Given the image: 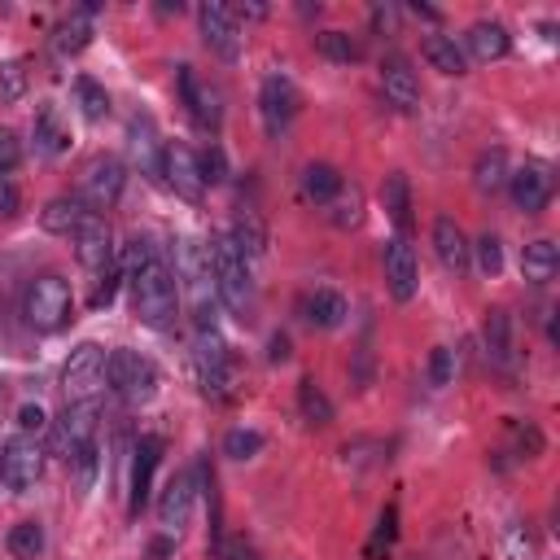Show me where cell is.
<instances>
[{
    "label": "cell",
    "instance_id": "1",
    "mask_svg": "<svg viewBox=\"0 0 560 560\" xmlns=\"http://www.w3.org/2000/svg\"><path fill=\"white\" fill-rule=\"evenodd\" d=\"M206 254H210V271H214L219 302H223L236 319H245V315L254 311V276H249V258L232 245L228 232H214L210 245H206Z\"/></svg>",
    "mask_w": 560,
    "mask_h": 560
},
{
    "label": "cell",
    "instance_id": "2",
    "mask_svg": "<svg viewBox=\"0 0 560 560\" xmlns=\"http://www.w3.org/2000/svg\"><path fill=\"white\" fill-rule=\"evenodd\" d=\"M131 280V306L136 315L149 324V328H166L175 319V306H179V284H175V271L153 254L144 267L127 271Z\"/></svg>",
    "mask_w": 560,
    "mask_h": 560
},
{
    "label": "cell",
    "instance_id": "3",
    "mask_svg": "<svg viewBox=\"0 0 560 560\" xmlns=\"http://www.w3.org/2000/svg\"><path fill=\"white\" fill-rule=\"evenodd\" d=\"M175 284L184 289L197 328H214V306H219V289H214V271H210V254L201 241H179L175 245Z\"/></svg>",
    "mask_w": 560,
    "mask_h": 560
},
{
    "label": "cell",
    "instance_id": "4",
    "mask_svg": "<svg viewBox=\"0 0 560 560\" xmlns=\"http://www.w3.org/2000/svg\"><path fill=\"white\" fill-rule=\"evenodd\" d=\"M70 311H74V298H70V284L61 276H35L26 284V298H22V315L35 332H57L70 324Z\"/></svg>",
    "mask_w": 560,
    "mask_h": 560
},
{
    "label": "cell",
    "instance_id": "5",
    "mask_svg": "<svg viewBox=\"0 0 560 560\" xmlns=\"http://www.w3.org/2000/svg\"><path fill=\"white\" fill-rule=\"evenodd\" d=\"M105 368H109V350L96 341H79L61 363L66 402H96V394L105 389Z\"/></svg>",
    "mask_w": 560,
    "mask_h": 560
},
{
    "label": "cell",
    "instance_id": "6",
    "mask_svg": "<svg viewBox=\"0 0 560 560\" xmlns=\"http://www.w3.org/2000/svg\"><path fill=\"white\" fill-rule=\"evenodd\" d=\"M105 385H109L122 402L144 407V402H153V394H158V368H153V359H144L140 350H109Z\"/></svg>",
    "mask_w": 560,
    "mask_h": 560
},
{
    "label": "cell",
    "instance_id": "7",
    "mask_svg": "<svg viewBox=\"0 0 560 560\" xmlns=\"http://www.w3.org/2000/svg\"><path fill=\"white\" fill-rule=\"evenodd\" d=\"M192 363H197V381L210 398H228L232 385V354L223 346V337L214 328H197L192 337Z\"/></svg>",
    "mask_w": 560,
    "mask_h": 560
},
{
    "label": "cell",
    "instance_id": "8",
    "mask_svg": "<svg viewBox=\"0 0 560 560\" xmlns=\"http://www.w3.org/2000/svg\"><path fill=\"white\" fill-rule=\"evenodd\" d=\"M96 424H101V407L96 402H66L61 420L52 424V451L70 464L74 455L96 446Z\"/></svg>",
    "mask_w": 560,
    "mask_h": 560
},
{
    "label": "cell",
    "instance_id": "9",
    "mask_svg": "<svg viewBox=\"0 0 560 560\" xmlns=\"http://www.w3.org/2000/svg\"><path fill=\"white\" fill-rule=\"evenodd\" d=\"M39 477H44V446H39V438H26V433L9 438L0 446V481L13 494H26Z\"/></svg>",
    "mask_w": 560,
    "mask_h": 560
},
{
    "label": "cell",
    "instance_id": "10",
    "mask_svg": "<svg viewBox=\"0 0 560 560\" xmlns=\"http://www.w3.org/2000/svg\"><path fill=\"white\" fill-rule=\"evenodd\" d=\"M122 184H127V171H122V162L118 158H92L88 166H83V175H79V201L96 214V210H109L118 197H122Z\"/></svg>",
    "mask_w": 560,
    "mask_h": 560
},
{
    "label": "cell",
    "instance_id": "11",
    "mask_svg": "<svg viewBox=\"0 0 560 560\" xmlns=\"http://www.w3.org/2000/svg\"><path fill=\"white\" fill-rule=\"evenodd\" d=\"M162 184L184 197V201H201L206 192V175H201V153H192L184 140L162 144Z\"/></svg>",
    "mask_w": 560,
    "mask_h": 560
},
{
    "label": "cell",
    "instance_id": "12",
    "mask_svg": "<svg viewBox=\"0 0 560 560\" xmlns=\"http://www.w3.org/2000/svg\"><path fill=\"white\" fill-rule=\"evenodd\" d=\"M175 79H179V101L188 105L192 122H197L201 131H219V122H223V92H219L214 83L197 79L192 66H179Z\"/></svg>",
    "mask_w": 560,
    "mask_h": 560
},
{
    "label": "cell",
    "instance_id": "13",
    "mask_svg": "<svg viewBox=\"0 0 560 560\" xmlns=\"http://www.w3.org/2000/svg\"><path fill=\"white\" fill-rule=\"evenodd\" d=\"M192 503H197V472H188V468L171 472L158 494V525L166 534H184V525L192 521Z\"/></svg>",
    "mask_w": 560,
    "mask_h": 560
},
{
    "label": "cell",
    "instance_id": "14",
    "mask_svg": "<svg viewBox=\"0 0 560 560\" xmlns=\"http://www.w3.org/2000/svg\"><path fill=\"white\" fill-rule=\"evenodd\" d=\"M258 114H262V131L271 140H280L289 131V122L298 114V92H293V83L284 74H267L262 79V88H258Z\"/></svg>",
    "mask_w": 560,
    "mask_h": 560
},
{
    "label": "cell",
    "instance_id": "15",
    "mask_svg": "<svg viewBox=\"0 0 560 560\" xmlns=\"http://www.w3.org/2000/svg\"><path fill=\"white\" fill-rule=\"evenodd\" d=\"M197 26H201V39H206V48L214 57H223V61H236L241 57V26H236V18H232L228 4H210L206 0L197 9Z\"/></svg>",
    "mask_w": 560,
    "mask_h": 560
},
{
    "label": "cell",
    "instance_id": "16",
    "mask_svg": "<svg viewBox=\"0 0 560 560\" xmlns=\"http://www.w3.org/2000/svg\"><path fill=\"white\" fill-rule=\"evenodd\" d=\"M381 92H385V101H389L398 114H411V109L420 105V79H416L411 61H407L402 52H389V57L381 61Z\"/></svg>",
    "mask_w": 560,
    "mask_h": 560
},
{
    "label": "cell",
    "instance_id": "17",
    "mask_svg": "<svg viewBox=\"0 0 560 560\" xmlns=\"http://www.w3.org/2000/svg\"><path fill=\"white\" fill-rule=\"evenodd\" d=\"M508 192H512V206L521 214H538L551 201V171L542 162H525L508 175Z\"/></svg>",
    "mask_w": 560,
    "mask_h": 560
},
{
    "label": "cell",
    "instance_id": "18",
    "mask_svg": "<svg viewBox=\"0 0 560 560\" xmlns=\"http://www.w3.org/2000/svg\"><path fill=\"white\" fill-rule=\"evenodd\" d=\"M74 258L88 267V271H109L114 267V232L101 214H88L74 232Z\"/></svg>",
    "mask_w": 560,
    "mask_h": 560
},
{
    "label": "cell",
    "instance_id": "19",
    "mask_svg": "<svg viewBox=\"0 0 560 560\" xmlns=\"http://www.w3.org/2000/svg\"><path fill=\"white\" fill-rule=\"evenodd\" d=\"M385 284L394 302H411L416 284H420V267H416V249L407 245V236L385 241Z\"/></svg>",
    "mask_w": 560,
    "mask_h": 560
},
{
    "label": "cell",
    "instance_id": "20",
    "mask_svg": "<svg viewBox=\"0 0 560 560\" xmlns=\"http://www.w3.org/2000/svg\"><path fill=\"white\" fill-rule=\"evenodd\" d=\"M433 254H438V262H442L451 276H464V271L472 267V245H468L464 228H459L451 214H442V219L433 223Z\"/></svg>",
    "mask_w": 560,
    "mask_h": 560
},
{
    "label": "cell",
    "instance_id": "21",
    "mask_svg": "<svg viewBox=\"0 0 560 560\" xmlns=\"http://www.w3.org/2000/svg\"><path fill=\"white\" fill-rule=\"evenodd\" d=\"M31 144H35L39 158H61L70 149V127H66V118H61V109L52 101H44L35 109V118H31Z\"/></svg>",
    "mask_w": 560,
    "mask_h": 560
},
{
    "label": "cell",
    "instance_id": "22",
    "mask_svg": "<svg viewBox=\"0 0 560 560\" xmlns=\"http://www.w3.org/2000/svg\"><path fill=\"white\" fill-rule=\"evenodd\" d=\"M127 149H131V162L149 175V179H162V140L153 131V118H131L127 122Z\"/></svg>",
    "mask_w": 560,
    "mask_h": 560
},
{
    "label": "cell",
    "instance_id": "23",
    "mask_svg": "<svg viewBox=\"0 0 560 560\" xmlns=\"http://www.w3.org/2000/svg\"><path fill=\"white\" fill-rule=\"evenodd\" d=\"M131 512H140L149 503V490H153V472H158V459H162V438L144 433L131 451Z\"/></svg>",
    "mask_w": 560,
    "mask_h": 560
},
{
    "label": "cell",
    "instance_id": "24",
    "mask_svg": "<svg viewBox=\"0 0 560 560\" xmlns=\"http://www.w3.org/2000/svg\"><path fill=\"white\" fill-rule=\"evenodd\" d=\"M481 341H486V359H490L499 372H512V363H516V350H512V315H508L503 306L486 311Z\"/></svg>",
    "mask_w": 560,
    "mask_h": 560
},
{
    "label": "cell",
    "instance_id": "25",
    "mask_svg": "<svg viewBox=\"0 0 560 560\" xmlns=\"http://www.w3.org/2000/svg\"><path fill=\"white\" fill-rule=\"evenodd\" d=\"M92 18H96V9H92V4L70 9V13L61 18V26H57V35H52V52H57L61 61L88 48V39H92Z\"/></svg>",
    "mask_w": 560,
    "mask_h": 560
},
{
    "label": "cell",
    "instance_id": "26",
    "mask_svg": "<svg viewBox=\"0 0 560 560\" xmlns=\"http://www.w3.org/2000/svg\"><path fill=\"white\" fill-rule=\"evenodd\" d=\"M464 44H468V52L477 61H503L512 52V35H508L503 22H472L468 35H464Z\"/></svg>",
    "mask_w": 560,
    "mask_h": 560
},
{
    "label": "cell",
    "instance_id": "27",
    "mask_svg": "<svg viewBox=\"0 0 560 560\" xmlns=\"http://www.w3.org/2000/svg\"><path fill=\"white\" fill-rule=\"evenodd\" d=\"M302 311H306V324L311 328H341L346 324V315H350V302H346V293H337V289H315V293H306V302H302Z\"/></svg>",
    "mask_w": 560,
    "mask_h": 560
},
{
    "label": "cell",
    "instance_id": "28",
    "mask_svg": "<svg viewBox=\"0 0 560 560\" xmlns=\"http://www.w3.org/2000/svg\"><path fill=\"white\" fill-rule=\"evenodd\" d=\"M88 214H92V210H88L74 192H66V197H52V201L39 210V223H44V232H52V236H74Z\"/></svg>",
    "mask_w": 560,
    "mask_h": 560
},
{
    "label": "cell",
    "instance_id": "29",
    "mask_svg": "<svg viewBox=\"0 0 560 560\" xmlns=\"http://www.w3.org/2000/svg\"><path fill=\"white\" fill-rule=\"evenodd\" d=\"M420 52H424V61L438 70V74H468V57H464V48L455 44V35H442V31H433V35H424V44H420Z\"/></svg>",
    "mask_w": 560,
    "mask_h": 560
},
{
    "label": "cell",
    "instance_id": "30",
    "mask_svg": "<svg viewBox=\"0 0 560 560\" xmlns=\"http://www.w3.org/2000/svg\"><path fill=\"white\" fill-rule=\"evenodd\" d=\"M381 206H385L389 223L398 228V236H407V232H411V184H407L402 171L385 175V184H381Z\"/></svg>",
    "mask_w": 560,
    "mask_h": 560
},
{
    "label": "cell",
    "instance_id": "31",
    "mask_svg": "<svg viewBox=\"0 0 560 560\" xmlns=\"http://www.w3.org/2000/svg\"><path fill=\"white\" fill-rule=\"evenodd\" d=\"M556 267H560V254H556V245H551L547 236H538V241H529V245L521 249V276H525L529 284L556 280Z\"/></svg>",
    "mask_w": 560,
    "mask_h": 560
},
{
    "label": "cell",
    "instance_id": "32",
    "mask_svg": "<svg viewBox=\"0 0 560 560\" xmlns=\"http://www.w3.org/2000/svg\"><path fill=\"white\" fill-rule=\"evenodd\" d=\"M341 171L337 166H328V162H311L306 171H302V192H306V201H315V206H328L337 192H341Z\"/></svg>",
    "mask_w": 560,
    "mask_h": 560
},
{
    "label": "cell",
    "instance_id": "33",
    "mask_svg": "<svg viewBox=\"0 0 560 560\" xmlns=\"http://www.w3.org/2000/svg\"><path fill=\"white\" fill-rule=\"evenodd\" d=\"M508 175H512V166H508V153L503 149H486L481 158H477V166H472V184H477V192H499V188H508Z\"/></svg>",
    "mask_w": 560,
    "mask_h": 560
},
{
    "label": "cell",
    "instance_id": "34",
    "mask_svg": "<svg viewBox=\"0 0 560 560\" xmlns=\"http://www.w3.org/2000/svg\"><path fill=\"white\" fill-rule=\"evenodd\" d=\"M228 236H232V245H236L245 258H258V254L267 249V228H262V219H258L254 210H241L236 223L228 228Z\"/></svg>",
    "mask_w": 560,
    "mask_h": 560
},
{
    "label": "cell",
    "instance_id": "35",
    "mask_svg": "<svg viewBox=\"0 0 560 560\" xmlns=\"http://www.w3.org/2000/svg\"><path fill=\"white\" fill-rule=\"evenodd\" d=\"M359 219H363V188L341 184V192L328 201V223L332 228H359Z\"/></svg>",
    "mask_w": 560,
    "mask_h": 560
},
{
    "label": "cell",
    "instance_id": "36",
    "mask_svg": "<svg viewBox=\"0 0 560 560\" xmlns=\"http://www.w3.org/2000/svg\"><path fill=\"white\" fill-rule=\"evenodd\" d=\"M74 105H79V114H83L88 122H101V118L109 114V92H105L96 79L79 74V79H74Z\"/></svg>",
    "mask_w": 560,
    "mask_h": 560
},
{
    "label": "cell",
    "instance_id": "37",
    "mask_svg": "<svg viewBox=\"0 0 560 560\" xmlns=\"http://www.w3.org/2000/svg\"><path fill=\"white\" fill-rule=\"evenodd\" d=\"M298 407H302V420L315 424V429H324L332 420V402H328V394L315 381H302L298 385Z\"/></svg>",
    "mask_w": 560,
    "mask_h": 560
},
{
    "label": "cell",
    "instance_id": "38",
    "mask_svg": "<svg viewBox=\"0 0 560 560\" xmlns=\"http://www.w3.org/2000/svg\"><path fill=\"white\" fill-rule=\"evenodd\" d=\"M315 52L328 57V61H341V66L359 61V44H354V35H346V31H319V35H315Z\"/></svg>",
    "mask_w": 560,
    "mask_h": 560
},
{
    "label": "cell",
    "instance_id": "39",
    "mask_svg": "<svg viewBox=\"0 0 560 560\" xmlns=\"http://www.w3.org/2000/svg\"><path fill=\"white\" fill-rule=\"evenodd\" d=\"M9 551L13 556H22V560H35L39 551H44V525L39 521H18L13 529H9Z\"/></svg>",
    "mask_w": 560,
    "mask_h": 560
},
{
    "label": "cell",
    "instance_id": "40",
    "mask_svg": "<svg viewBox=\"0 0 560 560\" xmlns=\"http://www.w3.org/2000/svg\"><path fill=\"white\" fill-rule=\"evenodd\" d=\"M429 385L433 389H446V385H455V376H459V350H451V346H438L433 354H429Z\"/></svg>",
    "mask_w": 560,
    "mask_h": 560
},
{
    "label": "cell",
    "instance_id": "41",
    "mask_svg": "<svg viewBox=\"0 0 560 560\" xmlns=\"http://www.w3.org/2000/svg\"><path fill=\"white\" fill-rule=\"evenodd\" d=\"M258 451H262V433H258V429L236 424V429L223 433V455H232V459H254Z\"/></svg>",
    "mask_w": 560,
    "mask_h": 560
},
{
    "label": "cell",
    "instance_id": "42",
    "mask_svg": "<svg viewBox=\"0 0 560 560\" xmlns=\"http://www.w3.org/2000/svg\"><path fill=\"white\" fill-rule=\"evenodd\" d=\"M394 534H398V512H394V508H385V512L376 516V529H372V538H368V547H363V556H368V560H381V556L389 551V542H394Z\"/></svg>",
    "mask_w": 560,
    "mask_h": 560
},
{
    "label": "cell",
    "instance_id": "43",
    "mask_svg": "<svg viewBox=\"0 0 560 560\" xmlns=\"http://www.w3.org/2000/svg\"><path fill=\"white\" fill-rule=\"evenodd\" d=\"M472 254H477V267H481V276H499V271H503V245H499V236H494V232L477 236Z\"/></svg>",
    "mask_w": 560,
    "mask_h": 560
},
{
    "label": "cell",
    "instance_id": "44",
    "mask_svg": "<svg viewBox=\"0 0 560 560\" xmlns=\"http://www.w3.org/2000/svg\"><path fill=\"white\" fill-rule=\"evenodd\" d=\"M26 92V61H4L0 66V101H22Z\"/></svg>",
    "mask_w": 560,
    "mask_h": 560
},
{
    "label": "cell",
    "instance_id": "45",
    "mask_svg": "<svg viewBox=\"0 0 560 560\" xmlns=\"http://www.w3.org/2000/svg\"><path fill=\"white\" fill-rule=\"evenodd\" d=\"M18 162H22V140H18V131L0 127V179H4Z\"/></svg>",
    "mask_w": 560,
    "mask_h": 560
},
{
    "label": "cell",
    "instance_id": "46",
    "mask_svg": "<svg viewBox=\"0 0 560 560\" xmlns=\"http://www.w3.org/2000/svg\"><path fill=\"white\" fill-rule=\"evenodd\" d=\"M18 424H22L26 438H39V433L48 429V416H44L39 402H22V407H18Z\"/></svg>",
    "mask_w": 560,
    "mask_h": 560
},
{
    "label": "cell",
    "instance_id": "47",
    "mask_svg": "<svg viewBox=\"0 0 560 560\" xmlns=\"http://www.w3.org/2000/svg\"><path fill=\"white\" fill-rule=\"evenodd\" d=\"M398 22H402V9H398V4H389V0H385V4H381V0L372 4V26H376L381 35H394Z\"/></svg>",
    "mask_w": 560,
    "mask_h": 560
},
{
    "label": "cell",
    "instance_id": "48",
    "mask_svg": "<svg viewBox=\"0 0 560 560\" xmlns=\"http://www.w3.org/2000/svg\"><path fill=\"white\" fill-rule=\"evenodd\" d=\"M201 175H206V184H219L223 179V149L210 144V153L201 158Z\"/></svg>",
    "mask_w": 560,
    "mask_h": 560
},
{
    "label": "cell",
    "instance_id": "49",
    "mask_svg": "<svg viewBox=\"0 0 560 560\" xmlns=\"http://www.w3.org/2000/svg\"><path fill=\"white\" fill-rule=\"evenodd\" d=\"M18 206H22V192H18L9 179H0V219H13Z\"/></svg>",
    "mask_w": 560,
    "mask_h": 560
},
{
    "label": "cell",
    "instance_id": "50",
    "mask_svg": "<svg viewBox=\"0 0 560 560\" xmlns=\"http://www.w3.org/2000/svg\"><path fill=\"white\" fill-rule=\"evenodd\" d=\"M284 359H289V337L276 332V337H271V363H284Z\"/></svg>",
    "mask_w": 560,
    "mask_h": 560
},
{
    "label": "cell",
    "instance_id": "51",
    "mask_svg": "<svg viewBox=\"0 0 560 560\" xmlns=\"http://www.w3.org/2000/svg\"><path fill=\"white\" fill-rule=\"evenodd\" d=\"M232 18H267V4H241L232 9Z\"/></svg>",
    "mask_w": 560,
    "mask_h": 560
}]
</instances>
